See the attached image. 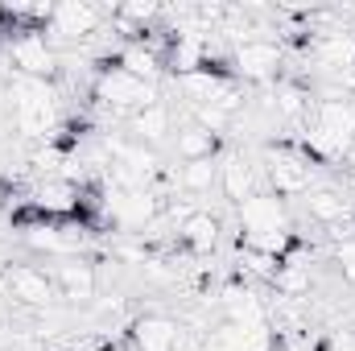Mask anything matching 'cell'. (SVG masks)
<instances>
[{
    "label": "cell",
    "instance_id": "1",
    "mask_svg": "<svg viewBox=\"0 0 355 351\" xmlns=\"http://www.w3.org/2000/svg\"><path fill=\"white\" fill-rule=\"evenodd\" d=\"M240 244L268 252V257H285L293 244H297V232L289 223V211H285V198L257 190L252 198L240 203Z\"/></svg>",
    "mask_w": 355,
    "mask_h": 351
},
{
    "label": "cell",
    "instance_id": "2",
    "mask_svg": "<svg viewBox=\"0 0 355 351\" xmlns=\"http://www.w3.org/2000/svg\"><path fill=\"white\" fill-rule=\"evenodd\" d=\"M4 91H8V99H12V120H17V128H21L29 141H54V132H58V99H54V87H50L46 79L12 75Z\"/></svg>",
    "mask_w": 355,
    "mask_h": 351
},
{
    "label": "cell",
    "instance_id": "3",
    "mask_svg": "<svg viewBox=\"0 0 355 351\" xmlns=\"http://www.w3.org/2000/svg\"><path fill=\"white\" fill-rule=\"evenodd\" d=\"M265 174L272 182V194L277 198H297L314 182V157H306L302 145L281 141V145H272L265 153Z\"/></svg>",
    "mask_w": 355,
    "mask_h": 351
},
{
    "label": "cell",
    "instance_id": "4",
    "mask_svg": "<svg viewBox=\"0 0 355 351\" xmlns=\"http://www.w3.org/2000/svg\"><path fill=\"white\" fill-rule=\"evenodd\" d=\"M95 99H99L103 108H112V112L132 116V112L157 103L162 95H157L153 83H141V79H132L128 71H120V67L112 62V67H103V71L95 75Z\"/></svg>",
    "mask_w": 355,
    "mask_h": 351
},
{
    "label": "cell",
    "instance_id": "5",
    "mask_svg": "<svg viewBox=\"0 0 355 351\" xmlns=\"http://www.w3.org/2000/svg\"><path fill=\"white\" fill-rule=\"evenodd\" d=\"M281 62H285V50L272 37H252V42H240L227 50L232 79H248V83H277Z\"/></svg>",
    "mask_w": 355,
    "mask_h": 351
},
{
    "label": "cell",
    "instance_id": "6",
    "mask_svg": "<svg viewBox=\"0 0 355 351\" xmlns=\"http://www.w3.org/2000/svg\"><path fill=\"white\" fill-rule=\"evenodd\" d=\"M162 211H166V198L157 190H120V186H107V194H103V215L116 228H124V232L149 228Z\"/></svg>",
    "mask_w": 355,
    "mask_h": 351
},
{
    "label": "cell",
    "instance_id": "7",
    "mask_svg": "<svg viewBox=\"0 0 355 351\" xmlns=\"http://www.w3.org/2000/svg\"><path fill=\"white\" fill-rule=\"evenodd\" d=\"M8 62H12V75H25V79H46L58 71V50L50 46V37L42 29H21L12 42H8Z\"/></svg>",
    "mask_w": 355,
    "mask_h": 351
},
{
    "label": "cell",
    "instance_id": "8",
    "mask_svg": "<svg viewBox=\"0 0 355 351\" xmlns=\"http://www.w3.org/2000/svg\"><path fill=\"white\" fill-rule=\"evenodd\" d=\"M4 289H8L12 302L33 306V310H46V306L58 302L54 273L50 268H37V264H8L4 268Z\"/></svg>",
    "mask_w": 355,
    "mask_h": 351
},
{
    "label": "cell",
    "instance_id": "9",
    "mask_svg": "<svg viewBox=\"0 0 355 351\" xmlns=\"http://www.w3.org/2000/svg\"><path fill=\"white\" fill-rule=\"evenodd\" d=\"M54 285H58V298L71 302V306H87L99 293V268L87 257H62L54 261Z\"/></svg>",
    "mask_w": 355,
    "mask_h": 351
},
{
    "label": "cell",
    "instance_id": "10",
    "mask_svg": "<svg viewBox=\"0 0 355 351\" xmlns=\"http://www.w3.org/2000/svg\"><path fill=\"white\" fill-rule=\"evenodd\" d=\"M112 12L107 8H95V4H83V0H71V4H54V17H50V37H95L103 29Z\"/></svg>",
    "mask_w": 355,
    "mask_h": 351
},
{
    "label": "cell",
    "instance_id": "11",
    "mask_svg": "<svg viewBox=\"0 0 355 351\" xmlns=\"http://www.w3.org/2000/svg\"><path fill=\"white\" fill-rule=\"evenodd\" d=\"M219 310H223V323H240V327H261V323H268L265 302L244 281H227L219 289Z\"/></svg>",
    "mask_w": 355,
    "mask_h": 351
},
{
    "label": "cell",
    "instance_id": "12",
    "mask_svg": "<svg viewBox=\"0 0 355 351\" xmlns=\"http://www.w3.org/2000/svg\"><path fill=\"white\" fill-rule=\"evenodd\" d=\"M306 211H310L314 223H327L335 232L355 219V207H352V198L343 194V186H310L306 190Z\"/></svg>",
    "mask_w": 355,
    "mask_h": 351
},
{
    "label": "cell",
    "instance_id": "13",
    "mask_svg": "<svg viewBox=\"0 0 355 351\" xmlns=\"http://www.w3.org/2000/svg\"><path fill=\"white\" fill-rule=\"evenodd\" d=\"M207 351H272V331L261 327H240V323H219L207 335Z\"/></svg>",
    "mask_w": 355,
    "mask_h": 351
},
{
    "label": "cell",
    "instance_id": "14",
    "mask_svg": "<svg viewBox=\"0 0 355 351\" xmlns=\"http://www.w3.org/2000/svg\"><path fill=\"white\" fill-rule=\"evenodd\" d=\"M182 327L170 314H145L132 323V348L137 351H178Z\"/></svg>",
    "mask_w": 355,
    "mask_h": 351
},
{
    "label": "cell",
    "instance_id": "15",
    "mask_svg": "<svg viewBox=\"0 0 355 351\" xmlns=\"http://www.w3.org/2000/svg\"><path fill=\"white\" fill-rule=\"evenodd\" d=\"M170 124H174V112L157 99V103H149V108H141V112L128 116V137L141 141L145 149H157L170 137Z\"/></svg>",
    "mask_w": 355,
    "mask_h": 351
},
{
    "label": "cell",
    "instance_id": "16",
    "mask_svg": "<svg viewBox=\"0 0 355 351\" xmlns=\"http://www.w3.org/2000/svg\"><path fill=\"white\" fill-rule=\"evenodd\" d=\"M219 190H223L236 207L257 194V170H252V162H248L244 153H223V157H219Z\"/></svg>",
    "mask_w": 355,
    "mask_h": 351
},
{
    "label": "cell",
    "instance_id": "17",
    "mask_svg": "<svg viewBox=\"0 0 355 351\" xmlns=\"http://www.w3.org/2000/svg\"><path fill=\"white\" fill-rule=\"evenodd\" d=\"M33 252H50L54 261H62V257H79L83 252V236H75L71 228H46V223H33V228H25V236H21Z\"/></svg>",
    "mask_w": 355,
    "mask_h": 351
},
{
    "label": "cell",
    "instance_id": "18",
    "mask_svg": "<svg viewBox=\"0 0 355 351\" xmlns=\"http://www.w3.org/2000/svg\"><path fill=\"white\" fill-rule=\"evenodd\" d=\"M79 186L75 182H67V178H46L42 186H37V194H33V207L42 211V215H54V219H67V215H75L79 211Z\"/></svg>",
    "mask_w": 355,
    "mask_h": 351
},
{
    "label": "cell",
    "instance_id": "19",
    "mask_svg": "<svg viewBox=\"0 0 355 351\" xmlns=\"http://www.w3.org/2000/svg\"><path fill=\"white\" fill-rule=\"evenodd\" d=\"M178 240H182L186 252H194V257H211V252L219 248V219H215L207 207H198V211L178 228Z\"/></svg>",
    "mask_w": 355,
    "mask_h": 351
},
{
    "label": "cell",
    "instance_id": "20",
    "mask_svg": "<svg viewBox=\"0 0 355 351\" xmlns=\"http://www.w3.org/2000/svg\"><path fill=\"white\" fill-rule=\"evenodd\" d=\"M174 186L186 198H198V194H211L219 186V157L211 162H182L174 174Z\"/></svg>",
    "mask_w": 355,
    "mask_h": 351
},
{
    "label": "cell",
    "instance_id": "21",
    "mask_svg": "<svg viewBox=\"0 0 355 351\" xmlns=\"http://www.w3.org/2000/svg\"><path fill=\"white\" fill-rule=\"evenodd\" d=\"M215 153H219V137L211 128H202L198 120L178 128V157L182 162H211Z\"/></svg>",
    "mask_w": 355,
    "mask_h": 351
},
{
    "label": "cell",
    "instance_id": "22",
    "mask_svg": "<svg viewBox=\"0 0 355 351\" xmlns=\"http://www.w3.org/2000/svg\"><path fill=\"white\" fill-rule=\"evenodd\" d=\"M116 67L120 71H128L132 79H141V83H157V75H162V58L153 54V50H145L141 42H128L120 54H116Z\"/></svg>",
    "mask_w": 355,
    "mask_h": 351
},
{
    "label": "cell",
    "instance_id": "23",
    "mask_svg": "<svg viewBox=\"0 0 355 351\" xmlns=\"http://www.w3.org/2000/svg\"><path fill=\"white\" fill-rule=\"evenodd\" d=\"M240 277H261V281H272L277 277V268L281 261L277 257H268V252H257V248H248V244H240Z\"/></svg>",
    "mask_w": 355,
    "mask_h": 351
},
{
    "label": "cell",
    "instance_id": "24",
    "mask_svg": "<svg viewBox=\"0 0 355 351\" xmlns=\"http://www.w3.org/2000/svg\"><path fill=\"white\" fill-rule=\"evenodd\" d=\"M335 261H339V268H343L347 285L355 289V236H343V240L335 244Z\"/></svg>",
    "mask_w": 355,
    "mask_h": 351
},
{
    "label": "cell",
    "instance_id": "25",
    "mask_svg": "<svg viewBox=\"0 0 355 351\" xmlns=\"http://www.w3.org/2000/svg\"><path fill=\"white\" fill-rule=\"evenodd\" d=\"M331 351H355V335H335Z\"/></svg>",
    "mask_w": 355,
    "mask_h": 351
},
{
    "label": "cell",
    "instance_id": "26",
    "mask_svg": "<svg viewBox=\"0 0 355 351\" xmlns=\"http://www.w3.org/2000/svg\"><path fill=\"white\" fill-rule=\"evenodd\" d=\"M343 194L352 198V207H355V170H347V182H343Z\"/></svg>",
    "mask_w": 355,
    "mask_h": 351
},
{
    "label": "cell",
    "instance_id": "27",
    "mask_svg": "<svg viewBox=\"0 0 355 351\" xmlns=\"http://www.w3.org/2000/svg\"><path fill=\"white\" fill-rule=\"evenodd\" d=\"M339 162H343L347 170H355V141H352V145H347V149H343V157H339Z\"/></svg>",
    "mask_w": 355,
    "mask_h": 351
},
{
    "label": "cell",
    "instance_id": "28",
    "mask_svg": "<svg viewBox=\"0 0 355 351\" xmlns=\"http://www.w3.org/2000/svg\"><path fill=\"white\" fill-rule=\"evenodd\" d=\"M4 25H8V21H4V8H0V29H4Z\"/></svg>",
    "mask_w": 355,
    "mask_h": 351
},
{
    "label": "cell",
    "instance_id": "29",
    "mask_svg": "<svg viewBox=\"0 0 355 351\" xmlns=\"http://www.w3.org/2000/svg\"><path fill=\"white\" fill-rule=\"evenodd\" d=\"M99 351H112V348H99Z\"/></svg>",
    "mask_w": 355,
    "mask_h": 351
}]
</instances>
